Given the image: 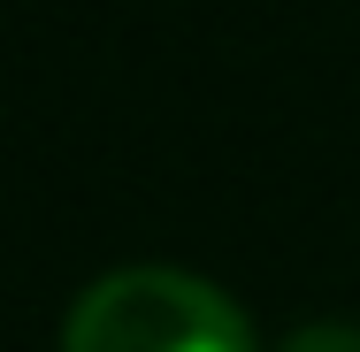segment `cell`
I'll return each mask as SVG.
<instances>
[{
    "mask_svg": "<svg viewBox=\"0 0 360 352\" xmlns=\"http://www.w3.org/2000/svg\"><path fill=\"white\" fill-rule=\"evenodd\" d=\"M62 352H261L238 299L184 268H115L62 322Z\"/></svg>",
    "mask_w": 360,
    "mask_h": 352,
    "instance_id": "1",
    "label": "cell"
},
{
    "mask_svg": "<svg viewBox=\"0 0 360 352\" xmlns=\"http://www.w3.org/2000/svg\"><path fill=\"white\" fill-rule=\"evenodd\" d=\"M276 352H360V330L353 322H299V330H284Z\"/></svg>",
    "mask_w": 360,
    "mask_h": 352,
    "instance_id": "2",
    "label": "cell"
}]
</instances>
